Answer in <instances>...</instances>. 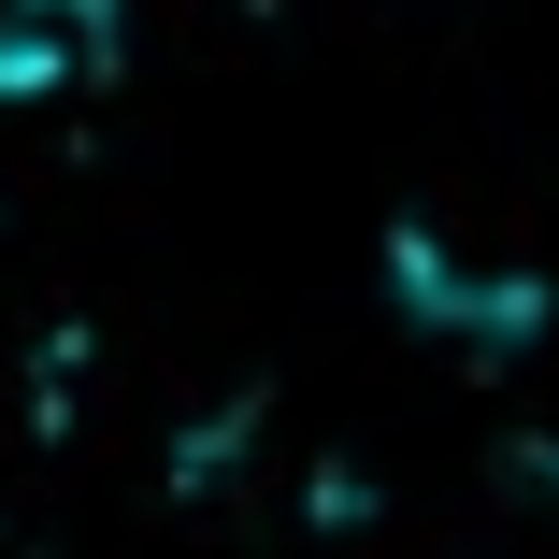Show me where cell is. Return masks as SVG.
Returning <instances> with one entry per match:
<instances>
[{"label": "cell", "mask_w": 559, "mask_h": 559, "mask_svg": "<svg viewBox=\"0 0 559 559\" xmlns=\"http://www.w3.org/2000/svg\"><path fill=\"white\" fill-rule=\"evenodd\" d=\"M100 44H116V0H0V100L72 86Z\"/></svg>", "instance_id": "cell-1"}]
</instances>
